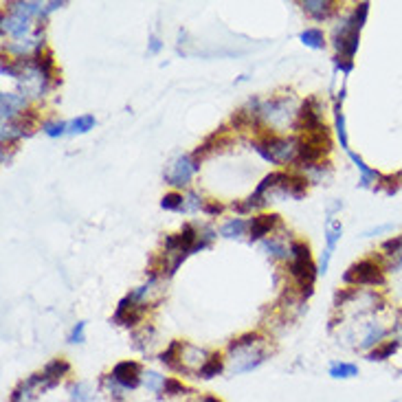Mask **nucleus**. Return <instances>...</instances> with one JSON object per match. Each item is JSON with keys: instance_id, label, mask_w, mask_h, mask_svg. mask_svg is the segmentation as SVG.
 Listing matches in <instances>:
<instances>
[{"instance_id": "obj_11", "label": "nucleus", "mask_w": 402, "mask_h": 402, "mask_svg": "<svg viewBox=\"0 0 402 402\" xmlns=\"http://www.w3.org/2000/svg\"><path fill=\"white\" fill-rule=\"evenodd\" d=\"M71 372V365L64 358H55L51 360L48 365L42 369V378H44V387L46 389H53L55 385H60V381Z\"/></svg>"}, {"instance_id": "obj_5", "label": "nucleus", "mask_w": 402, "mask_h": 402, "mask_svg": "<svg viewBox=\"0 0 402 402\" xmlns=\"http://www.w3.org/2000/svg\"><path fill=\"white\" fill-rule=\"evenodd\" d=\"M112 378H115L123 389H136L143 383V369L136 360H121L112 369Z\"/></svg>"}, {"instance_id": "obj_39", "label": "nucleus", "mask_w": 402, "mask_h": 402, "mask_svg": "<svg viewBox=\"0 0 402 402\" xmlns=\"http://www.w3.org/2000/svg\"><path fill=\"white\" fill-rule=\"evenodd\" d=\"M203 402H222V400H218V398H213V396H207V398H203Z\"/></svg>"}, {"instance_id": "obj_16", "label": "nucleus", "mask_w": 402, "mask_h": 402, "mask_svg": "<svg viewBox=\"0 0 402 402\" xmlns=\"http://www.w3.org/2000/svg\"><path fill=\"white\" fill-rule=\"evenodd\" d=\"M224 369V363H222V356L220 354H211L203 365L198 367V378H205V381H211L216 378L218 374H222Z\"/></svg>"}, {"instance_id": "obj_10", "label": "nucleus", "mask_w": 402, "mask_h": 402, "mask_svg": "<svg viewBox=\"0 0 402 402\" xmlns=\"http://www.w3.org/2000/svg\"><path fill=\"white\" fill-rule=\"evenodd\" d=\"M341 235H343L341 222H336V220L330 218L328 220V227H325V242H328V246H325V250H323V257H321V264H319V273L328 271L332 253H334V248H336V242L341 240Z\"/></svg>"}, {"instance_id": "obj_36", "label": "nucleus", "mask_w": 402, "mask_h": 402, "mask_svg": "<svg viewBox=\"0 0 402 402\" xmlns=\"http://www.w3.org/2000/svg\"><path fill=\"white\" fill-rule=\"evenodd\" d=\"M336 68H341L343 73H349L351 68H354V62H349V60H341V57H336Z\"/></svg>"}, {"instance_id": "obj_6", "label": "nucleus", "mask_w": 402, "mask_h": 402, "mask_svg": "<svg viewBox=\"0 0 402 402\" xmlns=\"http://www.w3.org/2000/svg\"><path fill=\"white\" fill-rule=\"evenodd\" d=\"M200 170L198 163L192 158V156H181V158H176L174 165L167 170L165 174V181L174 187H185L187 183L192 181V176Z\"/></svg>"}, {"instance_id": "obj_27", "label": "nucleus", "mask_w": 402, "mask_h": 402, "mask_svg": "<svg viewBox=\"0 0 402 402\" xmlns=\"http://www.w3.org/2000/svg\"><path fill=\"white\" fill-rule=\"evenodd\" d=\"M143 385H145V389H149V392L161 394L163 385H165V376H161L158 372H147V374H143Z\"/></svg>"}, {"instance_id": "obj_12", "label": "nucleus", "mask_w": 402, "mask_h": 402, "mask_svg": "<svg viewBox=\"0 0 402 402\" xmlns=\"http://www.w3.org/2000/svg\"><path fill=\"white\" fill-rule=\"evenodd\" d=\"M259 115L264 119H268L273 125H280L288 119V99L286 97H280V99H273L266 106L259 110Z\"/></svg>"}, {"instance_id": "obj_13", "label": "nucleus", "mask_w": 402, "mask_h": 402, "mask_svg": "<svg viewBox=\"0 0 402 402\" xmlns=\"http://www.w3.org/2000/svg\"><path fill=\"white\" fill-rule=\"evenodd\" d=\"M33 66H35L37 73L42 75L46 84L51 82L53 73H55V60H53V55H51V51H48V48L37 46V51L33 55Z\"/></svg>"}, {"instance_id": "obj_25", "label": "nucleus", "mask_w": 402, "mask_h": 402, "mask_svg": "<svg viewBox=\"0 0 402 402\" xmlns=\"http://www.w3.org/2000/svg\"><path fill=\"white\" fill-rule=\"evenodd\" d=\"M246 227H248V222H246V220L235 218V220H231V222L224 224L220 233H222L224 237H231V240H233V237H240V235L244 233V229H246Z\"/></svg>"}, {"instance_id": "obj_8", "label": "nucleus", "mask_w": 402, "mask_h": 402, "mask_svg": "<svg viewBox=\"0 0 402 402\" xmlns=\"http://www.w3.org/2000/svg\"><path fill=\"white\" fill-rule=\"evenodd\" d=\"M141 317H143V304H136V299L132 295H125L117 306L115 321L125 325V328H132V325L141 321Z\"/></svg>"}, {"instance_id": "obj_3", "label": "nucleus", "mask_w": 402, "mask_h": 402, "mask_svg": "<svg viewBox=\"0 0 402 402\" xmlns=\"http://www.w3.org/2000/svg\"><path fill=\"white\" fill-rule=\"evenodd\" d=\"M343 282L354 284V286H383L385 273H383L378 262L360 259L358 264H354V266H349V271L343 275Z\"/></svg>"}, {"instance_id": "obj_19", "label": "nucleus", "mask_w": 402, "mask_h": 402, "mask_svg": "<svg viewBox=\"0 0 402 402\" xmlns=\"http://www.w3.org/2000/svg\"><path fill=\"white\" fill-rule=\"evenodd\" d=\"M349 158L354 161V165H356V170L360 172V187H369L372 183H376V181H381L383 176L376 172V170H369L367 165H365V161H363L360 156H356V154H349Z\"/></svg>"}, {"instance_id": "obj_15", "label": "nucleus", "mask_w": 402, "mask_h": 402, "mask_svg": "<svg viewBox=\"0 0 402 402\" xmlns=\"http://www.w3.org/2000/svg\"><path fill=\"white\" fill-rule=\"evenodd\" d=\"M22 108H24V97L11 95V93L0 95V110H3V119H14L16 112H20Z\"/></svg>"}, {"instance_id": "obj_32", "label": "nucleus", "mask_w": 402, "mask_h": 402, "mask_svg": "<svg viewBox=\"0 0 402 402\" xmlns=\"http://www.w3.org/2000/svg\"><path fill=\"white\" fill-rule=\"evenodd\" d=\"M84 330H86V323L84 321H80L77 325L73 328V332H71V336H68V343H84Z\"/></svg>"}, {"instance_id": "obj_22", "label": "nucleus", "mask_w": 402, "mask_h": 402, "mask_svg": "<svg viewBox=\"0 0 402 402\" xmlns=\"http://www.w3.org/2000/svg\"><path fill=\"white\" fill-rule=\"evenodd\" d=\"M299 40L304 42L306 46L310 48H323L325 46V37H323V31L319 29H306L299 33Z\"/></svg>"}, {"instance_id": "obj_29", "label": "nucleus", "mask_w": 402, "mask_h": 402, "mask_svg": "<svg viewBox=\"0 0 402 402\" xmlns=\"http://www.w3.org/2000/svg\"><path fill=\"white\" fill-rule=\"evenodd\" d=\"M187 392V387L179 381V378H165V385H163V392L165 396H181Z\"/></svg>"}, {"instance_id": "obj_28", "label": "nucleus", "mask_w": 402, "mask_h": 402, "mask_svg": "<svg viewBox=\"0 0 402 402\" xmlns=\"http://www.w3.org/2000/svg\"><path fill=\"white\" fill-rule=\"evenodd\" d=\"M387 334V330L383 328V325H372V328H369V332L365 334V338H363V349H369V347H374L376 343H378L381 341V338Z\"/></svg>"}, {"instance_id": "obj_31", "label": "nucleus", "mask_w": 402, "mask_h": 402, "mask_svg": "<svg viewBox=\"0 0 402 402\" xmlns=\"http://www.w3.org/2000/svg\"><path fill=\"white\" fill-rule=\"evenodd\" d=\"M68 128V123L64 121H51V123H44V132L48 136H60V134H64V130Z\"/></svg>"}, {"instance_id": "obj_20", "label": "nucleus", "mask_w": 402, "mask_h": 402, "mask_svg": "<svg viewBox=\"0 0 402 402\" xmlns=\"http://www.w3.org/2000/svg\"><path fill=\"white\" fill-rule=\"evenodd\" d=\"M330 376L332 378H354V376H358V367L354 363L334 360L330 363Z\"/></svg>"}, {"instance_id": "obj_1", "label": "nucleus", "mask_w": 402, "mask_h": 402, "mask_svg": "<svg viewBox=\"0 0 402 402\" xmlns=\"http://www.w3.org/2000/svg\"><path fill=\"white\" fill-rule=\"evenodd\" d=\"M367 11H369V5L360 3L356 7L354 14H351V18L343 24L341 29H336L334 46H336L338 57H341V60H349L351 62V57H354L356 48H358L360 29H363V24H365V18H367Z\"/></svg>"}, {"instance_id": "obj_14", "label": "nucleus", "mask_w": 402, "mask_h": 402, "mask_svg": "<svg viewBox=\"0 0 402 402\" xmlns=\"http://www.w3.org/2000/svg\"><path fill=\"white\" fill-rule=\"evenodd\" d=\"M277 224H280V216H275V213H271V216H255V218H250V222H248L250 240H259V237L271 233V229L277 227Z\"/></svg>"}, {"instance_id": "obj_35", "label": "nucleus", "mask_w": 402, "mask_h": 402, "mask_svg": "<svg viewBox=\"0 0 402 402\" xmlns=\"http://www.w3.org/2000/svg\"><path fill=\"white\" fill-rule=\"evenodd\" d=\"M266 248L273 250V255H277V257H286V253H288L280 242H266Z\"/></svg>"}, {"instance_id": "obj_38", "label": "nucleus", "mask_w": 402, "mask_h": 402, "mask_svg": "<svg viewBox=\"0 0 402 402\" xmlns=\"http://www.w3.org/2000/svg\"><path fill=\"white\" fill-rule=\"evenodd\" d=\"M161 51V40L156 35H152L149 37V53H158Z\"/></svg>"}, {"instance_id": "obj_34", "label": "nucleus", "mask_w": 402, "mask_h": 402, "mask_svg": "<svg viewBox=\"0 0 402 402\" xmlns=\"http://www.w3.org/2000/svg\"><path fill=\"white\" fill-rule=\"evenodd\" d=\"M356 295V291H338L336 297H334V306H343L347 299H351Z\"/></svg>"}, {"instance_id": "obj_23", "label": "nucleus", "mask_w": 402, "mask_h": 402, "mask_svg": "<svg viewBox=\"0 0 402 402\" xmlns=\"http://www.w3.org/2000/svg\"><path fill=\"white\" fill-rule=\"evenodd\" d=\"M95 117L93 115H84V117H77V119H73L68 123V132L71 134H84L88 130H93L95 128Z\"/></svg>"}, {"instance_id": "obj_21", "label": "nucleus", "mask_w": 402, "mask_h": 402, "mask_svg": "<svg viewBox=\"0 0 402 402\" xmlns=\"http://www.w3.org/2000/svg\"><path fill=\"white\" fill-rule=\"evenodd\" d=\"M398 341H387L378 347H374L369 354H367V360H387V358H392L394 356V351L398 349Z\"/></svg>"}, {"instance_id": "obj_4", "label": "nucleus", "mask_w": 402, "mask_h": 402, "mask_svg": "<svg viewBox=\"0 0 402 402\" xmlns=\"http://www.w3.org/2000/svg\"><path fill=\"white\" fill-rule=\"evenodd\" d=\"M295 128L301 132H319L325 128V123L321 121V112H319V102L315 97H310L304 102L301 110L297 112V121H295Z\"/></svg>"}, {"instance_id": "obj_33", "label": "nucleus", "mask_w": 402, "mask_h": 402, "mask_svg": "<svg viewBox=\"0 0 402 402\" xmlns=\"http://www.w3.org/2000/svg\"><path fill=\"white\" fill-rule=\"evenodd\" d=\"M200 209H203L205 213H209V216H218V213H222L224 207L216 200V203H203V207H200Z\"/></svg>"}, {"instance_id": "obj_37", "label": "nucleus", "mask_w": 402, "mask_h": 402, "mask_svg": "<svg viewBox=\"0 0 402 402\" xmlns=\"http://www.w3.org/2000/svg\"><path fill=\"white\" fill-rule=\"evenodd\" d=\"M200 207H203V203H200L196 194H190V196H187V209H200Z\"/></svg>"}, {"instance_id": "obj_26", "label": "nucleus", "mask_w": 402, "mask_h": 402, "mask_svg": "<svg viewBox=\"0 0 402 402\" xmlns=\"http://www.w3.org/2000/svg\"><path fill=\"white\" fill-rule=\"evenodd\" d=\"M259 341V336L255 332H248V334H242V336H237L235 341L229 343V351H237V349H246V347H253L257 345Z\"/></svg>"}, {"instance_id": "obj_17", "label": "nucleus", "mask_w": 402, "mask_h": 402, "mask_svg": "<svg viewBox=\"0 0 402 402\" xmlns=\"http://www.w3.org/2000/svg\"><path fill=\"white\" fill-rule=\"evenodd\" d=\"M304 9L315 20H325L336 9V5L334 3H328V0H306Z\"/></svg>"}, {"instance_id": "obj_30", "label": "nucleus", "mask_w": 402, "mask_h": 402, "mask_svg": "<svg viewBox=\"0 0 402 402\" xmlns=\"http://www.w3.org/2000/svg\"><path fill=\"white\" fill-rule=\"evenodd\" d=\"M161 207L163 209H170V211L183 209L185 207V198L181 194H165V196H163V200H161Z\"/></svg>"}, {"instance_id": "obj_18", "label": "nucleus", "mask_w": 402, "mask_h": 402, "mask_svg": "<svg viewBox=\"0 0 402 402\" xmlns=\"http://www.w3.org/2000/svg\"><path fill=\"white\" fill-rule=\"evenodd\" d=\"M280 190L288 196H293V198H301L308 190V181L304 179V176H291L288 174V179L280 185Z\"/></svg>"}, {"instance_id": "obj_7", "label": "nucleus", "mask_w": 402, "mask_h": 402, "mask_svg": "<svg viewBox=\"0 0 402 402\" xmlns=\"http://www.w3.org/2000/svg\"><path fill=\"white\" fill-rule=\"evenodd\" d=\"M235 356L233 358V367H231V374H244V372H250L255 369L257 365H262L264 360H266V351L262 349H255L253 347H246V349H237V351H231Z\"/></svg>"}, {"instance_id": "obj_24", "label": "nucleus", "mask_w": 402, "mask_h": 402, "mask_svg": "<svg viewBox=\"0 0 402 402\" xmlns=\"http://www.w3.org/2000/svg\"><path fill=\"white\" fill-rule=\"evenodd\" d=\"M71 402H93V392L88 383H75L71 387Z\"/></svg>"}, {"instance_id": "obj_9", "label": "nucleus", "mask_w": 402, "mask_h": 402, "mask_svg": "<svg viewBox=\"0 0 402 402\" xmlns=\"http://www.w3.org/2000/svg\"><path fill=\"white\" fill-rule=\"evenodd\" d=\"M42 392H46V387H44V378H42V372H40V374L29 376L27 381H22L14 389V394H11L9 402H33Z\"/></svg>"}, {"instance_id": "obj_2", "label": "nucleus", "mask_w": 402, "mask_h": 402, "mask_svg": "<svg viewBox=\"0 0 402 402\" xmlns=\"http://www.w3.org/2000/svg\"><path fill=\"white\" fill-rule=\"evenodd\" d=\"M291 275L297 280L299 288H301V297H310L312 295V284H315L317 277V266L312 264L310 257V248L306 242H293L291 244Z\"/></svg>"}]
</instances>
